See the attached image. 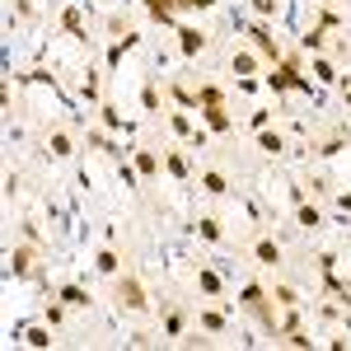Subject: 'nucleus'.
Listing matches in <instances>:
<instances>
[{"mask_svg":"<svg viewBox=\"0 0 351 351\" xmlns=\"http://www.w3.org/2000/svg\"><path fill=\"white\" fill-rule=\"evenodd\" d=\"M197 230H202V239H220V220H202V225H197Z\"/></svg>","mask_w":351,"mask_h":351,"instance_id":"6ab92c4d","label":"nucleus"},{"mask_svg":"<svg viewBox=\"0 0 351 351\" xmlns=\"http://www.w3.org/2000/svg\"><path fill=\"white\" fill-rule=\"evenodd\" d=\"M253 258H258L263 267H276V263H281V248H276L271 239H258L253 243Z\"/></svg>","mask_w":351,"mask_h":351,"instance_id":"0eeeda50","label":"nucleus"},{"mask_svg":"<svg viewBox=\"0 0 351 351\" xmlns=\"http://www.w3.org/2000/svg\"><path fill=\"white\" fill-rule=\"evenodd\" d=\"M94 267H99V271H108V276H112V271H117V253H112V248H104V253L94 258Z\"/></svg>","mask_w":351,"mask_h":351,"instance_id":"ddd939ff","label":"nucleus"},{"mask_svg":"<svg viewBox=\"0 0 351 351\" xmlns=\"http://www.w3.org/2000/svg\"><path fill=\"white\" fill-rule=\"evenodd\" d=\"M314 75H319V80H337V71H332L328 61H314Z\"/></svg>","mask_w":351,"mask_h":351,"instance_id":"b1692460","label":"nucleus"},{"mask_svg":"<svg viewBox=\"0 0 351 351\" xmlns=\"http://www.w3.org/2000/svg\"><path fill=\"white\" fill-rule=\"evenodd\" d=\"M202 324L211 328V332H220V328H225V319H220V314H202Z\"/></svg>","mask_w":351,"mask_h":351,"instance_id":"bb28decb","label":"nucleus"},{"mask_svg":"<svg viewBox=\"0 0 351 351\" xmlns=\"http://www.w3.org/2000/svg\"><path fill=\"white\" fill-rule=\"evenodd\" d=\"M202 188L211 192V197H220V192H225V178H220V173H202Z\"/></svg>","mask_w":351,"mask_h":351,"instance_id":"2eb2a0df","label":"nucleus"},{"mask_svg":"<svg viewBox=\"0 0 351 351\" xmlns=\"http://www.w3.org/2000/svg\"><path fill=\"white\" fill-rule=\"evenodd\" d=\"M197 286H202L206 295H220V276H216V271H202V276H197Z\"/></svg>","mask_w":351,"mask_h":351,"instance_id":"4468645a","label":"nucleus"},{"mask_svg":"<svg viewBox=\"0 0 351 351\" xmlns=\"http://www.w3.org/2000/svg\"><path fill=\"white\" fill-rule=\"evenodd\" d=\"M24 337H28V342H33V347H47V342H52V337H47V332H43V328H28Z\"/></svg>","mask_w":351,"mask_h":351,"instance_id":"5701e85b","label":"nucleus"},{"mask_svg":"<svg viewBox=\"0 0 351 351\" xmlns=\"http://www.w3.org/2000/svg\"><path fill=\"white\" fill-rule=\"evenodd\" d=\"M178 47H183V56H197L206 47V33H202V28H183V33H178Z\"/></svg>","mask_w":351,"mask_h":351,"instance_id":"20e7f679","label":"nucleus"},{"mask_svg":"<svg viewBox=\"0 0 351 351\" xmlns=\"http://www.w3.org/2000/svg\"><path fill=\"white\" fill-rule=\"evenodd\" d=\"M253 10H258V14L267 19V14H276V0H253Z\"/></svg>","mask_w":351,"mask_h":351,"instance_id":"393cba45","label":"nucleus"},{"mask_svg":"<svg viewBox=\"0 0 351 351\" xmlns=\"http://www.w3.org/2000/svg\"><path fill=\"white\" fill-rule=\"evenodd\" d=\"M258 145H263L267 155H281V150H286V141H281L276 132H263V136H258Z\"/></svg>","mask_w":351,"mask_h":351,"instance_id":"f8f14e48","label":"nucleus"},{"mask_svg":"<svg viewBox=\"0 0 351 351\" xmlns=\"http://www.w3.org/2000/svg\"><path fill=\"white\" fill-rule=\"evenodd\" d=\"M304 47L319 52V47H324V28H309V33H304Z\"/></svg>","mask_w":351,"mask_h":351,"instance_id":"aec40b11","label":"nucleus"},{"mask_svg":"<svg viewBox=\"0 0 351 351\" xmlns=\"http://www.w3.org/2000/svg\"><path fill=\"white\" fill-rule=\"evenodd\" d=\"M267 84H271V89H309V80H304V75L295 71V61H286L281 71H271Z\"/></svg>","mask_w":351,"mask_h":351,"instance_id":"f03ea898","label":"nucleus"},{"mask_svg":"<svg viewBox=\"0 0 351 351\" xmlns=\"http://www.w3.org/2000/svg\"><path fill=\"white\" fill-rule=\"evenodd\" d=\"M136 169H141L145 178H155V169H160V160H155L150 150H136Z\"/></svg>","mask_w":351,"mask_h":351,"instance_id":"9b49d317","label":"nucleus"},{"mask_svg":"<svg viewBox=\"0 0 351 351\" xmlns=\"http://www.w3.org/2000/svg\"><path fill=\"white\" fill-rule=\"evenodd\" d=\"M342 206H347V211H351V192H347V197H342Z\"/></svg>","mask_w":351,"mask_h":351,"instance_id":"cd10ccee","label":"nucleus"},{"mask_svg":"<svg viewBox=\"0 0 351 351\" xmlns=\"http://www.w3.org/2000/svg\"><path fill=\"white\" fill-rule=\"evenodd\" d=\"M300 225H304V230H314V225H319V211H314V206H304V202H300Z\"/></svg>","mask_w":351,"mask_h":351,"instance_id":"dca6fc26","label":"nucleus"},{"mask_svg":"<svg viewBox=\"0 0 351 351\" xmlns=\"http://www.w3.org/2000/svg\"><path fill=\"white\" fill-rule=\"evenodd\" d=\"M216 0H173V10H211Z\"/></svg>","mask_w":351,"mask_h":351,"instance_id":"412c9836","label":"nucleus"},{"mask_svg":"<svg viewBox=\"0 0 351 351\" xmlns=\"http://www.w3.org/2000/svg\"><path fill=\"white\" fill-rule=\"evenodd\" d=\"M10 271H14V276H28V271H33V253H28V248H14V253H10Z\"/></svg>","mask_w":351,"mask_h":351,"instance_id":"1a4fd4ad","label":"nucleus"},{"mask_svg":"<svg viewBox=\"0 0 351 351\" xmlns=\"http://www.w3.org/2000/svg\"><path fill=\"white\" fill-rule=\"evenodd\" d=\"M141 99H145V108H150V112L160 108V89H155V84H145V94H141Z\"/></svg>","mask_w":351,"mask_h":351,"instance_id":"4be33fe9","label":"nucleus"},{"mask_svg":"<svg viewBox=\"0 0 351 351\" xmlns=\"http://www.w3.org/2000/svg\"><path fill=\"white\" fill-rule=\"evenodd\" d=\"M202 117H206V127H211V132H230V127H234V122H230V112L220 108V104H211V108H202Z\"/></svg>","mask_w":351,"mask_h":351,"instance_id":"6e6552de","label":"nucleus"},{"mask_svg":"<svg viewBox=\"0 0 351 351\" xmlns=\"http://www.w3.org/2000/svg\"><path fill=\"white\" fill-rule=\"evenodd\" d=\"M239 304L248 309V314H258V319H263V328H267L271 337H276V309H271L267 291H263L258 281H248V286H243V300H239Z\"/></svg>","mask_w":351,"mask_h":351,"instance_id":"f257e3e1","label":"nucleus"},{"mask_svg":"<svg viewBox=\"0 0 351 351\" xmlns=\"http://www.w3.org/2000/svg\"><path fill=\"white\" fill-rule=\"evenodd\" d=\"M61 300H66V304H89L80 286H61Z\"/></svg>","mask_w":351,"mask_h":351,"instance_id":"a211bd4d","label":"nucleus"},{"mask_svg":"<svg viewBox=\"0 0 351 351\" xmlns=\"http://www.w3.org/2000/svg\"><path fill=\"white\" fill-rule=\"evenodd\" d=\"M258 71V56L253 52H234V75H253Z\"/></svg>","mask_w":351,"mask_h":351,"instance_id":"9d476101","label":"nucleus"},{"mask_svg":"<svg viewBox=\"0 0 351 351\" xmlns=\"http://www.w3.org/2000/svg\"><path fill=\"white\" fill-rule=\"evenodd\" d=\"M117 304H122V309H145V291H141V281H136V276L117 281Z\"/></svg>","mask_w":351,"mask_h":351,"instance_id":"7ed1b4c3","label":"nucleus"},{"mask_svg":"<svg viewBox=\"0 0 351 351\" xmlns=\"http://www.w3.org/2000/svg\"><path fill=\"white\" fill-rule=\"evenodd\" d=\"M164 164H169V173H188V164H183V155H169Z\"/></svg>","mask_w":351,"mask_h":351,"instance_id":"a878e982","label":"nucleus"},{"mask_svg":"<svg viewBox=\"0 0 351 351\" xmlns=\"http://www.w3.org/2000/svg\"><path fill=\"white\" fill-rule=\"evenodd\" d=\"M253 43H258V52L267 56V61H276V56H281V47H276V38H271V33H267L263 24H253Z\"/></svg>","mask_w":351,"mask_h":351,"instance_id":"423d86ee","label":"nucleus"},{"mask_svg":"<svg viewBox=\"0 0 351 351\" xmlns=\"http://www.w3.org/2000/svg\"><path fill=\"white\" fill-rule=\"evenodd\" d=\"M271 300H276L281 309H286V304H300V300H295V291H291V286H276V291H271Z\"/></svg>","mask_w":351,"mask_h":351,"instance_id":"f3484780","label":"nucleus"},{"mask_svg":"<svg viewBox=\"0 0 351 351\" xmlns=\"http://www.w3.org/2000/svg\"><path fill=\"white\" fill-rule=\"evenodd\" d=\"M47 150H52L56 160H66V155L75 150V141H71V132H61V127H56V132H47Z\"/></svg>","mask_w":351,"mask_h":351,"instance_id":"39448f33","label":"nucleus"}]
</instances>
